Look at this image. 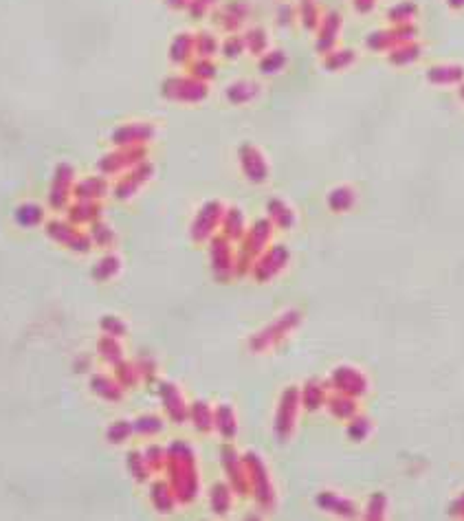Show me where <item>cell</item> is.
I'll list each match as a JSON object with an SVG mask.
<instances>
[{
	"label": "cell",
	"mask_w": 464,
	"mask_h": 521,
	"mask_svg": "<svg viewBox=\"0 0 464 521\" xmlns=\"http://www.w3.org/2000/svg\"><path fill=\"white\" fill-rule=\"evenodd\" d=\"M165 95L174 99H187L194 101L205 97V86L194 80H172L165 84Z\"/></svg>",
	"instance_id": "6da1fadb"
},
{
	"label": "cell",
	"mask_w": 464,
	"mask_h": 521,
	"mask_svg": "<svg viewBox=\"0 0 464 521\" xmlns=\"http://www.w3.org/2000/svg\"><path fill=\"white\" fill-rule=\"evenodd\" d=\"M242 167H244V172H247V176L251 180H255V183H262V180L266 178L264 159L260 156V152L251 146L242 148Z\"/></svg>",
	"instance_id": "7a4b0ae2"
},
{
	"label": "cell",
	"mask_w": 464,
	"mask_h": 521,
	"mask_svg": "<svg viewBox=\"0 0 464 521\" xmlns=\"http://www.w3.org/2000/svg\"><path fill=\"white\" fill-rule=\"evenodd\" d=\"M339 29H341V18H339V14H334V11L321 20V31H319V49L321 51L332 49V44L337 42Z\"/></svg>",
	"instance_id": "3957f363"
},
{
	"label": "cell",
	"mask_w": 464,
	"mask_h": 521,
	"mask_svg": "<svg viewBox=\"0 0 464 521\" xmlns=\"http://www.w3.org/2000/svg\"><path fill=\"white\" fill-rule=\"evenodd\" d=\"M244 16H247V7L236 0V3H229L221 11V24L225 29H236V27H240V22L244 20Z\"/></svg>",
	"instance_id": "277c9868"
},
{
	"label": "cell",
	"mask_w": 464,
	"mask_h": 521,
	"mask_svg": "<svg viewBox=\"0 0 464 521\" xmlns=\"http://www.w3.org/2000/svg\"><path fill=\"white\" fill-rule=\"evenodd\" d=\"M71 167H60L58 169V176H55V189L51 194V198H53V205H62L69 196V187H71Z\"/></svg>",
	"instance_id": "5b68a950"
},
{
	"label": "cell",
	"mask_w": 464,
	"mask_h": 521,
	"mask_svg": "<svg viewBox=\"0 0 464 521\" xmlns=\"http://www.w3.org/2000/svg\"><path fill=\"white\" fill-rule=\"evenodd\" d=\"M148 174H150V167H139V169H135L132 174H128L117 187V196L119 198L121 196H130V194L148 178Z\"/></svg>",
	"instance_id": "8992f818"
},
{
	"label": "cell",
	"mask_w": 464,
	"mask_h": 521,
	"mask_svg": "<svg viewBox=\"0 0 464 521\" xmlns=\"http://www.w3.org/2000/svg\"><path fill=\"white\" fill-rule=\"evenodd\" d=\"M152 135V130L148 126H128L123 130H119L117 135H114V141L117 143H141L146 141Z\"/></svg>",
	"instance_id": "52a82bcc"
},
{
	"label": "cell",
	"mask_w": 464,
	"mask_h": 521,
	"mask_svg": "<svg viewBox=\"0 0 464 521\" xmlns=\"http://www.w3.org/2000/svg\"><path fill=\"white\" fill-rule=\"evenodd\" d=\"M139 154H141V152H137V150H128V152H121V154L108 156V159L101 161V167H104L106 172H117L119 167H123V165H128V163L137 161L135 156H139Z\"/></svg>",
	"instance_id": "ba28073f"
},
{
	"label": "cell",
	"mask_w": 464,
	"mask_h": 521,
	"mask_svg": "<svg viewBox=\"0 0 464 521\" xmlns=\"http://www.w3.org/2000/svg\"><path fill=\"white\" fill-rule=\"evenodd\" d=\"M191 46H194V42H191V37L187 33H180L174 44H172V60L174 62H185L191 53Z\"/></svg>",
	"instance_id": "9c48e42d"
},
{
	"label": "cell",
	"mask_w": 464,
	"mask_h": 521,
	"mask_svg": "<svg viewBox=\"0 0 464 521\" xmlns=\"http://www.w3.org/2000/svg\"><path fill=\"white\" fill-rule=\"evenodd\" d=\"M300 16H302V22H304L306 29H315L319 24V9H317V5L313 3V0H302Z\"/></svg>",
	"instance_id": "30bf717a"
},
{
	"label": "cell",
	"mask_w": 464,
	"mask_h": 521,
	"mask_svg": "<svg viewBox=\"0 0 464 521\" xmlns=\"http://www.w3.org/2000/svg\"><path fill=\"white\" fill-rule=\"evenodd\" d=\"M106 189V185L101 183L99 178H90L86 180V183H82L80 187H77V196L80 198H95V196H101V191Z\"/></svg>",
	"instance_id": "8fae6325"
},
{
	"label": "cell",
	"mask_w": 464,
	"mask_h": 521,
	"mask_svg": "<svg viewBox=\"0 0 464 521\" xmlns=\"http://www.w3.org/2000/svg\"><path fill=\"white\" fill-rule=\"evenodd\" d=\"M414 14H416V5L403 3V5H398V7H392L390 14H388V18H390L392 22H396V24H403V22H407L409 18H414Z\"/></svg>",
	"instance_id": "7c38bea8"
},
{
	"label": "cell",
	"mask_w": 464,
	"mask_h": 521,
	"mask_svg": "<svg viewBox=\"0 0 464 521\" xmlns=\"http://www.w3.org/2000/svg\"><path fill=\"white\" fill-rule=\"evenodd\" d=\"M354 196L350 189H334L330 194V205L334 207V210H347V207L352 205Z\"/></svg>",
	"instance_id": "4fadbf2b"
},
{
	"label": "cell",
	"mask_w": 464,
	"mask_h": 521,
	"mask_svg": "<svg viewBox=\"0 0 464 521\" xmlns=\"http://www.w3.org/2000/svg\"><path fill=\"white\" fill-rule=\"evenodd\" d=\"M247 44L251 46V51H262L264 46H266V35H264V31L262 29H253V31H249V35H247Z\"/></svg>",
	"instance_id": "5bb4252c"
},
{
	"label": "cell",
	"mask_w": 464,
	"mask_h": 521,
	"mask_svg": "<svg viewBox=\"0 0 464 521\" xmlns=\"http://www.w3.org/2000/svg\"><path fill=\"white\" fill-rule=\"evenodd\" d=\"M216 3V0H189V14L194 18H200L207 14V9Z\"/></svg>",
	"instance_id": "9a60e30c"
},
{
	"label": "cell",
	"mask_w": 464,
	"mask_h": 521,
	"mask_svg": "<svg viewBox=\"0 0 464 521\" xmlns=\"http://www.w3.org/2000/svg\"><path fill=\"white\" fill-rule=\"evenodd\" d=\"M282 64H284V55L280 53V51H275V53H270L264 62H262V71L264 73H275Z\"/></svg>",
	"instance_id": "2e32d148"
},
{
	"label": "cell",
	"mask_w": 464,
	"mask_h": 521,
	"mask_svg": "<svg viewBox=\"0 0 464 521\" xmlns=\"http://www.w3.org/2000/svg\"><path fill=\"white\" fill-rule=\"evenodd\" d=\"M198 51H200V55H212L214 51H216V40H214V35H209V33H200V35H198Z\"/></svg>",
	"instance_id": "e0dca14e"
},
{
	"label": "cell",
	"mask_w": 464,
	"mask_h": 521,
	"mask_svg": "<svg viewBox=\"0 0 464 521\" xmlns=\"http://www.w3.org/2000/svg\"><path fill=\"white\" fill-rule=\"evenodd\" d=\"M396 55H392V62H409V60H416L418 58V49L416 46H403V49H398V51H394Z\"/></svg>",
	"instance_id": "ac0fdd59"
},
{
	"label": "cell",
	"mask_w": 464,
	"mask_h": 521,
	"mask_svg": "<svg viewBox=\"0 0 464 521\" xmlns=\"http://www.w3.org/2000/svg\"><path fill=\"white\" fill-rule=\"evenodd\" d=\"M350 60H352V51H339V53L330 55V58L326 60V64H328L330 69H339L341 64H343V67H345V64L350 62Z\"/></svg>",
	"instance_id": "d6986e66"
},
{
	"label": "cell",
	"mask_w": 464,
	"mask_h": 521,
	"mask_svg": "<svg viewBox=\"0 0 464 521\" xmlns=\"http://www.w3.org/2000/svg\"><path fill=\"white\" fill-rule=\"evenodd\" d=\"M242 40L240 37H229V40L225 42V55H229V58H236V55H240V51H242Z\"/></svg>",
	"instance_id": "ffe728a7"
},
{
	"label": "cell",
	"mask_w": 464,
	"mask_h": 521,
	"mask_svg": "<svg viewBox=\"0 0 464 521\" xmlns=\"http://www.w3.org/2000/svg\"><path fill=\"white\" fill-rule=\"evenodd\" d=\"M194 73L198 75V77H212L214 75V67L209 62H198V64H194Z\"/></svg>",
	"instance_id": "44dd1931"
},
{
	"label": "cell",
	"mask_w": 464,
	"mask_h": 521,
	"mask_svg": "<svg viewBox=\"0 0 464 521\" xmlns=\"http://www.w3.org/2000/svg\"><path fill=\"white\" fill-rule=\"evenodd\" d=\"M375 3L377 0H354V7H356V11H361V14H368V11L375 9Z\"/></svg>",
	"instance_id": "7402d4cb"
},
{
	"label": "cell",
	"mask_w": 464,
	"mask_h": 521,
	"mask_svg": "<svg viewBox=\"0 0 464 521\" xmlns=\"http://www.w3.org/2000/svg\"><path fill=\"white\" fill-rule=\"evenodd\" d=\"M167 5L174 7V9H185V7H189V0H167Z\"/></svg>",
	"instance_id": "603a6c76"
},
{
	"label": "cell",
	"mask_w": 464,
	"mask_h": 521,
	"mask_svg": "<svg viewBox=\"0 0 464 521\" xmlns=\"http://www.w3.org/2000/svg\"><path fill=\"white\" fill-rule=\"evenodd\" d=\"M289 16H293L291 7H282V22H289V20H291Z\"/></svg>",
	"instance_id": "cb8c5ba5"
},
{
	"label": "cell",
	"mask_w": 464,
	"mask_h": 521,
	"mask_svg": "<svg viewBox=\"0 0 464 521\" xmlns=\"http://www.w3.org/2000/svg\"><path fill=\"white\" fill-rule=\"evenodd\" d=\"M451 7H464V0H449Z\"/></svg>",
	"instance_id": "d4e9b609"
}]
</instances>
